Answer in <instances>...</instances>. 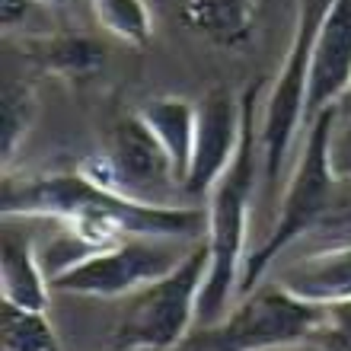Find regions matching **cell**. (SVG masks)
I'll return each instance as SVG.
<instances>
[{"label":"cell","instance_id":"obj_1","mask_svg":"<svg viewBox=\"0 0 351 351\" xmlns=\"http://www.w3.org/2000/svg\"><path fill=\"white\" fill-rule=\"evenodd\" d=\"M3 217L64 227L84 243L90 256L128 237H179L198 243L208 233V208L138 202L90 179L80 169L29 179L7 176Z\"/></svg>","mask_w":351,"mask_h":351},{"label":"cell","instance_id":"obj_2","mask_svg":"<svg viewBox=\"0 0 351 351\" xmlns=\"http://www.w3.org/2000/svg\"><path fill=\"white\" fill-rule=\"evenodd\" d=\"M243 102V138L237 157L208 192V278H204L198 326L217 323L233 300L240 297L246 240H250V211L256 185L262 182V141H259V86L250 84L240 96Z\"/></svg>","mask_w":351,"mask_h":351},{"label":"cell","instance_id":"obj_3","mask_svg":"<svg viewBox=\"0 0 351 351\" xmlns=\"http://www.w3.org/2000/svg\"><path fill=\"white\" fill-rule=\"evenodd\" d=\"M335 109L339 106L319 112L316 119L306 121L304 134H300L297 160H294V167H291V173H287L285 195H281V208L275 214V223L265 233V240L246 256L240 294L262 285L271 275V268L278 265V259L297 240L326 233V227L332 223V217L342 208L345 182L335 176L332 160H329V138H332Z\"/></svg>","mask_w":351,"mask_h":351},{"label":"cell","instance_id":"obj_4","mask_svg":"<svg viewBox=\"0 0 351 351\" xmlns=\"http://www.w3.org/2000/svg\"><path fill=\"white\" fill-rule=\"evenodd\" d=\"M323 306L291 294L275 278L240 294L233 306L208 326H195L185 351H285L316 342Z\"/></svg>","mask_w":351,"mask_h":351},{"label":"cell","instance_id":"obj_5","mask_svg":"<svg viewBox=\"0 0 351 351\" xmlns=\"http://www.w3.org/2000/svg\"><path fill=\"white\" fill-rule=\"evenodd\" d=\"M332 0H297L294 32L287 42L275 80L268 84L265 102L259 109V141H262V185L268 195L278 192L291 163L294 144L306 128V80H310V55L326 10Z\"/></svg>","mask_w":351,"mask_h":351},{"label":"cell","instance_id":"obj_6","mask_svg":"<svg viewBox=\"0 0 351 351\" xmlns=\"http://www.w3.org/2000/svg\"><path fill=\"white\" fill-rule=\"evenodd\" d=\"M208 243H195L192 252L160 281L147 285L121 313L119 326L112 329L109 351H176L198 326V304H202L204 278H208Z\"/></svg>","mask_w":351,"mask_h":351},{"label":"cell","instance_id":"obj_7","mask_svg":"<svg viewBox=\"0 0 351 351\" xmlns=\"http://www.w3.org/2000/svg\"><path fill=\"white\" fill-rule=\"evenodd\" d=\"M192 240L179 237H128L61 271L51 287L93 300H125L169 275L192 252Z\"/></svg>","mask_w":351,"mask_h":351},{"label":"cell","instance_id":"obj_8","mask_svg":"<svg viewBox=\"0 0 351 351\" xmlns=\"http://www.w3.org/2000/svg\"><path fill=\"white\" fill-rule=\"evenodd\" d=\"M77 169L115 192L147 204H173L167 195L182 192L173 163L157 144V138L150 134V128L141 121L138 112L115 121L106 134L102 150L90 154L84 163H77Z\"/></svg>","mask_w":351,"mask_h":351},{"label":"cell","instance_id":"obj_9","mask_svg":"<svg viewBox=\"0 0 351 351\" xmlns=\"http://www.w3.org/2000/svg\"><path fill=\"white\" fill-rule=\"evenodd\" d=\"M195 106H198V125H195V154L185 192L208 198L214 182L237 157L243 138V102L230 90L217 86L204 93Z\"/></svg>","mask_w":351,"mask_h":351},{"label":"cell","instance_id":"obj_10","mask_svg":"<svg viewBox=\"0 0 351 351\" xmlns=\"http://www.w3.org/2000/svg\"><path fill=\"white\" fill-rule=\"evenodd\" d=\"M351 96V0H332L310 55L306 121Z\"/></svg>","mask_w":351,"mask_h":351},{"label":"cell","instance_id":"obj_11","mask_svg":"<svg viewBox=\"0 0 351 351\" xmlns=\"http://www.w3.org/2000/svg\"><path fill=\"white\" fill-rule=\"evenodd\" d=\"M51 278L42 265L36 240L23 230V217H3V246H0V297L7 306L48 313Z\"/></svg>","mask_w":351,"mask_h":351},{"label":"cell","instance_id":"obj_12","mask_svg":"<svg viewBox=\"0 0 351 351\" xmlns=\"http://www.w3.org/2000/svg\"><path fill=\"white\" fill-rule=\"evenodd\" d=\"M262 0H179V19L198 42L243 51L256 42Z\"/></svg>","mask_w":351,"mask_h":351},{"label":"cell","instance_id":"obj_13","mask_svg":"<svg viewBox=\"0 0 351 351\" xmlns=\"http://www.w3.org/2000/svg\"><path fill=\"white\" fill-rule=\"evenodd\" d=\"M291 294L304 297L310 304L329 306L351 297V243H332L297 256L271 275Z\"/></svg>","mask_w":351,"mask_h":351},{"label":"cell","instance_id":"obj_14","mask_svg":"<svg viewBox=\"0 0 351 351\" xmlns=\"http://www.w3.org/2000/svg\"><path fill=\"white\" fill-rule=\"evenodd\" d=\"M141 121L150 128V134L157 138L163 154L173 163V173L179 179L185 192L189 182V169H192V154H195V125H198V106L182 96H150L134 109Z\"/></svg>","mask_w":351,"mask_h":351},{"label":"cell","instance_id":"obj_15","mask_svg":"<svg viewBox=\"0 0 351 351\" xmlns=\"http://www.w3.org/2000/svg\"><path fill=\"white\" fill-rule=\"evenodd\" d=\"M29 58L36 61L45 74L86 84L99 74L109 61V48L99 38L80 36V32H58V36H36L29 42Z\"/></svg>","mask_w":351,"mask_h":351},{"label":"cell","instance_id":"obj_16","mask_svg":"<svg viewBox=\"0 0 351 351\" xmlns=\"http://www.w3.org/2000/svg\"><path fill=\"white\" fill-rule=\"evenodd\" d=\"M38 119V93L36 86L13 77L3 86V121H0V154H3V167H13V160L19 157V150L32 134Z\"/></svg>","mask_w":351,"mask_h":351},{"label":"cell","instance_id":"obj_17","mask_svg":"<svg viewBox=\"0 0 351 351\" xmlns=\"http://www.w3.org/2000/svg\"><path fill=\"white\" fill-rule=\"evenodd\" d=\"M90 10L112 38L144 48L154 38V13L147 0H90Z\"/></svg>","mask_w":351,"mask_h":351},{"label":"cell","instance_id":"obj_18","mask_svg":"<svg viewBox=\"0 0 351 351\" xmlns=\"http://www.w3.org/2000/svg\"><path fill=\"white\" fill-rule=\"evenodd\" d=\"M0 351H64V345H61V335L51 326L48 313L3 304Z\"/></svg>","mask_w":351,"mask_h":351},{"label":"cell","instance_id":"obj_19","mask_svg":"<svg viewBox=\"0 0 351 351\" xmlns=\"http://www.w3.org/2000/svg\"><path fill=\"white\" fill-rule=\"evenodd\" d=\"M316 345H323L326 351H351V297L323 306V326Z\"/></svg>","mask_w":351,"mask_h":351},{"label":"cell","instance_id":"obj_20","mask_svg":"<svg viewBox=\"0 0 351 351\" xmlns=\"http://www.w3.org/2000/svg\"><path fill=\"white\" fill-rule=\"evenodd\" d=\"M329 160L342 182H351V102L345 99L335 109L332 138H329Z\"/></svg>","mask_w":351,"mask_h":351},{"label":"cell","instance_id":"obj_21","mask_svg":"<svg viewBox=\"0 0 351 351\" xmlns=\"http://www.w3.org/2000/svg\"><path fill=\"white\" fill-rule=\"evenodd\" d=\"M42 7L38 0H0V23L7 32H16L19 26H26L32 10Z\"/></svg>","mask_w":351,"mask_h":351},{"label":"cell","instance_id":"obj_22","mask_svg":"<svg viewBox=\"0 0 351 351\" xmlns=\"http://www.w3.org/2000/svg\"><path fill=\"white\" fill-rule=\"evenodd\" d=\"M285 351H326V348L316 342H306V345H294V348H285Z\"/></svg>","mask_w":351,"mask_h":351},{"label":"cell","instance_id":"obj_23","mask_svg":"<svg viewBox=\"0 0 351 351\" xmlns=\"http://www.w3.org/2000/svg\"><path fill=\"white\" fill-rule=\"evenodd\" d=\"M38 3H42V7H64L67 0H38Z\"/></svg>","mask_w":351,"mask_h":351},{"label":"cell","instance_id":"obj_24","mask_svg":"<svg viewBox=\"0 0 351 351\" xmlns=\"http://www.w3.org/2000/svg\"><path fill=\"white\" fill-rule=\"evenodd\" d=\"M131 351H150V348H131Z\"/></svg>","mask_w":351,"mask_h":351},{"label":"cell","instance_id":"obj_25","mask_svg":"<svg viewBox=\"0 0 351 351\" xmlns=\"http://www.w3.org/2000/svg\"><path fill=\"white\" fill-rule=\"evenodd\" d=\"M176 351H185V348H176Z\"/></svg>","mask_w":351,"mask_h":351},{"label":"cell","instance_id":"obj_26","mask_svg":"<svg viewBox=\"0 0 351 351\" xmlns=\"http://www.w3.org/2000/svg\"><path fill=\"white\" fill-rule=\"evenodd\" d=\"M348 102H351V96H348Z\"/></svg>","mask_w":351,"mask_h":351}]
</instances>
